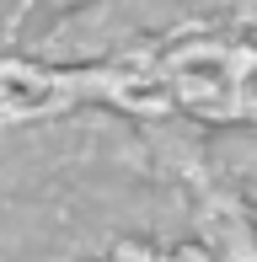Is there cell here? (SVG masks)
<instances>
[{"instance_id": "6da1fadb", "label": "cell", "mask_w": 257, "mask_h": 262, "mask_svg": "<svg viewBox=\"0 0 257 262\" xmlns=\"http://www.w3.org/2000/svg\"><path fill=\"white\" fill-rule=\"evenodd\" d=\"M0 262H257V0H0Z\"/></svg>"}]
</instances>
